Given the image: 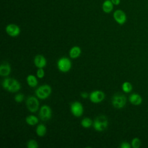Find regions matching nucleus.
Here are the masks:
<instances>
[{
	"label": "nucleus",
	"instance_id": "nucleus-10",
	"mask_svg": "<svg viewBox=\"0 0 148 148\" xmlns=\"http://www.w3.org/2000/svg\"><path fill=\"white\" fill-rule=\"evenodd\" d=\"M113 16L116 22L120 25L124 24L127 21L126 14L123 10L121 9L116 10L113 13Z\"/></svg>",
	"mask_w": 148,
	"mask_h": 148
},
{
	"label": "nucleus",
	"instance_id": "nucleus-19",
	"mask_svg": "<svg viewBox=\"0 0 148 148\" xmlns=\"http://www.w3.org/2000/svg\"><path fill=\"white\" fill-rule=\"evenodd\" d=\"M26 123L29 125H35L38 123V119L34 115H29L25 119Z\"/></svg>",
	"mask_w": 148,
	"mask_h": 148
},
{
	"label": "nucleus",
	"instance_id": "nucleus-12",
	"mask_svg": "<svg viewBox=\"0 0 148 148\" xmlns=\"http://www.w3.org/2000/svg\"><path fill=\"white\" fill-rule=\"evenodd\" d=\"M46 60L43 56L41 54H38L35 57L34 64L36 67L38 68H43L46 66Z\"/></svg>",
	"mask_w": 148,
	"mask_h": 148
},
{
	"label": "nucleus",
	"instance_id": "nucleus-5",
	"mask_svg": "<svg viewBox=\"0 0 148 148\" xmlns=\"http://www.w3.org/2000/svg\"><path fill=\"white\" fill-rule=\"evenodd\" d=\"M57 67L61 72H67L72 67V62L68 58L62 57L57 61Z\"/></svg>",
	"mask_w": 148,
	"mask_h": 148
},
{
	"label": "nucleus",
	"instance_id": "nucleus-13",
	"mask_svg": "<svg viewBox=\"0 0 148 148\" xmlns=\"http://www.w3.org/2000/svg\"><path fill=\"white\" fill-rule=\"evenodd\" d=\"M11 72V67L8 62H3L0 66V75L8 76Z\"/></svg>",
	"mask_w": 148,
	"mask_h": 148
},
{
	"label": "nucleus",
	"instance_id": "nucleus-20",
	"mask_svg": "<svg viewBox=\"0 0 148 148\" xmlns=\"http://www.w3.org/2000/svg\"><path fill=\"white\" fill-rule=\"evenodd\" d=\"M122 90L124 92H130L132 90V86L129 82H125L122 84Z\"/></svg>",
	"mask_w": 148,
	"mask_h": 148
},
{
	"label": "nucleus",
	"instance_id": "nucleus-24",
	"mask_svg": "<svg viewBox=\"0 0 148 148\" xmlns=\"http://www.w3.org/2000/svg\"><path fill=\"white\" fill-rule=\"evenodd\" d=\"M24 95L23 94H21V93H19V94H17L15 95L14 97V100L17 103H20L23 101V100L24 99Z\"/></svg>",
	"mask_w": 148,
	"mask_h": 148
},
{
	"label": "nucleus",
	"instance_id": "nucleus-23",
	"mask_svg": "<svg viewBox=\"0 0 148 148\" xmlns=\"http://www.w3.org/2000/svg\"><path fill=\"white\" fill-rule=\"evenodd\" d=\"M27 146L28 148H37L39 147V145L35 140L31 139L27 142Z\"/></svg>",
	"mask_w": 148,
	"mask_h": 148
},
{
	"label": "nucleus",
	"instance_id": "nucleus-22",
	"mask_svg": "<svg viewBox=\"0 0 148 148\" xmlns=\"http://www.w3.org/2000/svg\"><path fill=\"white\" fill-rule=\"evenodd\" d=\"M141 145V141L138 138H134L131 141V146L133 148H139Z\"/></svg>",
	"mask_w": 148,
	"mask_h": 148
},
{
	"label": "nucleus",
	"instance_id": "nucleus-21",
	"mask_svg": "<svg viewBox=\"0 0 148 148\" xmlns=\"http://www.w3.org/2000/svg\"><path fill=\"white\" fill-rule=\"evenodd\" d=\"M93 123L92 120L88 117L84 118L81 121V125L84 128H89L92 125Z\"/></svg>",
	"mask_w": 148,
	"mask_h": 148
},
{
	"label": "nucleus",
	"instance_id": "nucleus-2",
	"mask_svg": "<svg viewBox=\"0 0 148 148\" xmlns=\"http://www.w3.org/2000/svg\"><path fill=\"white\" fill-rule=\"evenodd\" d=\"M94 128L99 132L103 131L105 130L108 125V121L107 118L101 115L97 117L94 120L92 124Z\"/></svg>",
	"mask_w": 148,
	"mask_h": 148
},
{
	"label": "nucleus",
	"instance_id": "nucleus-6",
	"mask_svg": "<svg viewBox=\"0 0 148 148\" xmlns=\"http://www.w3.org/2000/svg\"><path fill=\"white\" fill-rule=\"evenodd\" d=\"M26 106L28 109L32 113L36 112L39 106V102L37 98L34 96H29L26 100Z\"/></svg>",
	"mask_w": 148,
	"mask_h": 148
},
{
	"label": "nucleus",
	"instance_id": "nucleus-3",
	"mask_svg": "<svg viewBox=\"0 0 148 148\" xmlns=\"http://www.w3.org/2000/svg\"><path fill=\"white\" fill-rule=\"evenodd\" d=\"M51 93V88L48 84H43L39 86L35 90L36 96L41 99L47 98Z\"/></svg>",
	"mask_w": 148,
	"mask_h": 148
},
{
	"label": "nucleus",
	"instance_id": "nucleus-1",
	"mask_svg": "<svg viewBox=\"0 0 148 148\" xmlns=\"http://www.w3.org/2000/svg\"><path fill=\"white\" fill-rule=\"evenodd\" d=\"M3 88L10 92H16L18 91L21 88L20 83L16 79L7 77L5 78L2 82Z\"/></svg>",
	"mask_w": 148,
	"mask_h": 148
},
{
	"label": "nucleus",
	"instance_id": "nucleus-16",
	"mask_svg": "<svg viewBox=\"0 0 148 148\" xmlns=\"http://www.w3.org/2000/svg\"><path fill=\"white\" fill-rule=\"evenodd\" d=\"M81 54V49L79 46H75L72 47L69 50V56L71 58H76L80 56Z\"/></svg>",
	"mask_w": 148,
	"mask_h": 148
},
{
	"label": "nucleus",
	"instance_id": "nucleus-7",
	"mask_svg": "<svg viewBox=\"0 0 148 148\" xmlns=\"http://www.w3.org/2000/svg\"><path fill=\"white\" fill-rule=\"evenodd\" d=\"M51 108L47 105H43L41 106L39 116L42 121H47L51 117Z\"/></svg>",
	"mask_w": 148,
	"mask_h": 148
},
{
	"label": "nucleus",
	"instance_id": "nucleus-25",
	"mask_svg": "<svg viewBox=\"0 0 148 148\" xmlns=\"http://www.w3.org/2000/svg\"><path fill=\"white\" fill-rule=\"evenodd\" d=\"M36 75L39 79H42L45 76V71L43 68H38L36 71Z\"/></svg>",
	"mask_w": 148,
	"mask_h": 148
},
{
	"label": "nucleus",
	"instance_id": "nucleus-15",
	"mask_svg": "<svg viewBox=\"0 0 148 148\" xmlns=\"http://www.w3.org/2000/svg\"><path fill=\"white\" fill-rule=\"evenodd\" d=\"M113 5L110 0H105L102 5V9L105 13H110L113 9Z\"/></svg>",
	"mask_w": 148,
	"mask_h": 148
},
{
	"label": "nucleus",
	"instance_id": "nucleus-27",
	"mask_svg": "<svg viewBox=\"0 0 148 148\" xmlns=\"http://www.w3.org/2000/svg\"><path fill=\"white\" fill-rule=\"evenodd\" d=\"M80 95L83 98H87L88 96V94L87 92H82L80 94Z\"/></svg>",
	"mask_w": 148,
	"mask_h": 148
},
{
	"label": "nucleus",
	"instance_id": "nucleus-28",
	"mask_svg": "<svg viewBox=\"0 0 148 148\" xmlns=\"http://www.w3.org/2000/svg\"><path fill=\"white\" fill-rule=\"evenodd\" d=\"M114 5H118L120 3V0H110Z\"/></svg>",
	"mask_w": 148,
	"mask_h": 148
},
{
	"label": "nucleus",
	"instance_id": "nucleus-26",
	"mask_svg": "<svg viewBox=\"0 0 148 148\" xmlns=\"http://www.w3.org/2000/svg\"><path fill=\"white\" fill-rule=\"evenodd\" d=\"M131 146V145L128 142H126V141L123 142L120 145L121 148H130Z\"/></svg>",
	"mask_w": 148,
	"mask_h": 148
},
{
	"label": "nucleus",
	"instance_id": "nucleus-18",
	"mask_svg": "<svg viewBox=\"0 0 148 148\" xmlns=\"http://www.w3.org/2000/svg\"><path fill=\"white\" fill-rule=\"evenodd\" d=\"M46 132H47V129H46V126L43 124H39L36 128V135L39 136H43L46 135Z\"/></svg>",
	"mask_w": 148,
	"mask_h": 148
},
{
	"label": "nucleus",
	"instance_id": "nucleus-9",
	"mask_svg": "<svg viewBox=\"0 0 148 148\" xmlns=\"http://www.w3.org/2000/svg\"><path fill=\"white\" fill-rule=\"evenodd\" d=\"M71 111L74 116L77 117H80L83 113V107L82 104L78 101L73 102L71 105Z\"/></svg>",
	"mask_w": 148,
	"mask_h": 148
},
{
	"label": "nucleus",
	"instance_id": "nucleus-4",
	"mask_svg": "<svg viewBox=\"0 0 148 148\" xmlns=\"http://www.w3.org/2000/svg\"><path fill=\"white\" fill-rule=\"evenodd\" d=\"M127 99L124 95L122 94H114L112 99V105L117 109H121L124 107L126 104Z\"/></svg>",
	"mask_w": 148,
	"mask_h": 148
},
{
	"label": "nucleus",
	"instance_id": "nucleus-8",
	"mask_svg": "<svg viewBox=\"0 0 148 148\" xmlns=\"http://www.w3.org/2000/svg\"><path fill=\"white\" fill-rule=\"evenodd\" d=\"M105 93L101 90H95L92 91L89 95L90 101L92 103H98L101 102L105 98Z\"/></svg>",
	"mask_w": 148,
	"mask_h": 148
},
{
	"label": "nucleus",
	"instance_id": "nucleus-14",
	"mask_svg": "<svg viewBox=\"0 0 148 148\" xmlns=\"http://www.w3.org/2000/svg\"><path fill=\"white\" fill-rule=\"evenodd\" d=\"M129 101L134 105H139L142 102V98L139 94L134 93L130 95Z\"/></svg>",
	"mask_w": 148,
	"mask_h": 148
},
{
	"label": "nucleus",
	"instance_id": "nucleus-11",
	"mask_svg": "<svg viewBox=\"0 0 148 148\" xmlns=\"http://www.w3.org/2000/svg\"><path fill=\"white\" fill-rule=\"evenodd\" d=\"M6 32L8 35L12 37H16L20 33V27L14 24H8L6 27Z\"/></svg>",
	"mask_w": 148,
	"mask_h": 148
},
{
	"label": "nucleus",
	"instance_id": "nucleus-17",
	"mask_svg": "<svg viewBox=\"0 0 148 148\" xmlns=\"http://www.w3.org/2000/svg\"><path fill=\"white\" fill-rule=\"evenodd\" d=\"M27 83L31 87H35L38 85V82L36 77L32 75H29L27 77Z\"/></svg>",
	"mask_w": 148,
	"mask_h": 148
}]
</instances>
